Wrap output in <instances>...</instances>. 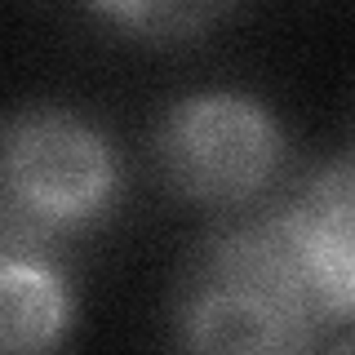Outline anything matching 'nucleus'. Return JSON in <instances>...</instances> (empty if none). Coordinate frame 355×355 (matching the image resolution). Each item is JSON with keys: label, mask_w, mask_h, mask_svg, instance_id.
<instances>
[{"label": "nucleus", "mask_w": 355, "mask_h": 355, "mask_svg": "<svg viewBox=\"0 0 355 355\" xmlns=\"http://www.w3.org/2000/svg\"><path fill=\"white\" fill-rule=\"evenodd\" d=\"M94 14L142 44H187L214 31L240 0H89Z\"/></svg>", "instance_id": "obj_6"}, {"label": "nucleus", "mask_w": 355, "mask_h": 355, "mask_svg": "<svg viewBox=\"0 0 355 355\" xmlns=\"http://www.w3.org/2000/svg\"><path fill=\"white\" fill-rule=\"evenodd\" d=\"M280 214L333 320H355V155L315 173Z\"/></svg>", "instance_id": "obj_4"}, {"label": "nucleus", "mask_w": 355, "mask_h": 355, "mask_svg": "<svg viewBox=\"0 0 355 355\" xmlns=\"http://www.w3.org/2000/svg\"><path fill=\"white\" fill-rule=\"evenodd\" d=\"M333 320L280 209L227 222L200 244L173 302L187 351L280 355L311 351Z\"/></svg>", "instance_id": "obj_1"}, {"label": "nucleus", "mask_w": 355, "mask_h": 355, "mask_svg": "<svg viewBox=\"0 0 355 355\" xmlns=\"http://www.w3.org/2000/svg\"><path fill=\"white\" fill-rule=\"evenodd\" d=\"M151 160L178 200L218 214L249 209L280 182L288 142L280 120L236 89H200L160 116Z\"/></svg>", "instance_id": "obj_3"}, {"label": "nucleus", "mask_w": 355, "mask_h": 355, "mask_svg": "<svg viewBox=\"0 0 355 355\" xmlns=\"http://www.w3.org/2000/svg\"><path fill=\"white\" fill-rule=\"evenodd\" d=\"M120 196V155L103 129L62 107H22L0 151V236L62 244L98 227Z\"/></svg>", "instance_id": "obj_2"}, {"label": "nucleus", "mask_w": 355, "mask_h": 355, "mask_svg": "<svg viewBox=\"0 0 355 355\" xmlns=\"http://www.w3.org/2000/svg\"><path fill=\"white\" fill-rule=\"evenodd\" d=\"M71 324V288L53 244L0 236V347L9 355L49 351Z\"/></svg>", "instance_id": "obj_5"}]
</instances>
